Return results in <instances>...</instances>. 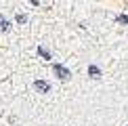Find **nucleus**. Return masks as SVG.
I'll return each mask as SVG.
<instances>
[{
	"instance_id": "nucleus-1",
	"label": "nucleus",
	"mask_w": 128,
	"mask_h": 126,
	"mask_svg": "<svg viewBox=\"0 0 128 126\" xmlns=\"http://www.w3.org/2000/svg\"><path fill=\"white\" fill-rule=\"evenodd\" d=\"M52 70H55L57 78H61V80H69V76H72V74H69V70H67V67H63V65H55Z\"/></svg>"
},
{
	"instance_id": "nucleus-2",
	"label": "nucleus",
	"mask_w": 128,
	"mask_h": 126,
	"mask_svg": "<svg viewBox=\"0 0 128 126\" xmlns=\"http://www.w3.org/2000/svg\"><path fill=\"white\" fill-rule=\"evenodd\" d=\"M34 88H36V90H40V92H48L50 90V84L44 82V80H36L34 82Z\"/></svg>"
},
{
	"instance_id": "nucleus-3",
	"label": "nucleus",
	"mask_w": 128,
	"mask_h": 126,
	"mask_svg": "<svg viewBox=\"0 0 128 126\" xmlns=\"http://www.w3.org/2000/svg\"><path fill=\"white\" fill-rule=\"evenodd\" d=\"M88 74H90L92 78H99V76H101V70H99L97 65H90V67H88Z\"/></svg>"
},
{
	"instance_id": "nucleus-4",
	"label": "nucleus",
	"mask_w": 128,
	"mask_h": 126,
	"mask_svg": "<svg viewBox=\"0 0 128 126\" xmlns=\"http://www.w3.org/2000/svg\"><path fill=\"white\" fill-rule=\"evenodd\" d=\"M8 28H10V23L2 17V15H0V30H2V32H8Z\"/></svg>"
},
{
	"instance_id": "nucleus-5",
	"label": "nucleus",
	"mask_w": 128,
	"mask_h": 126,
	"mask_svg": "<svg viewBox=\"0 0 128 126\" xmlns=\"http://www.w3.org/2000/svg\"><path fill=\"white\" fill-rule=\"evenodd\" d=\"M38 55H42V57H44V59H50V52L46 50L44 46H38Z\"/></svg>"
},
{
	"instance_id": "nucleus-6",
	"label": "nucleus",
	"mask_w": 128,
	"mask_h": 126,
	"mask_svg": "<svg viewBox=\"0 0 128 126\" xmlns=\"http://www.w3.org/2000/svg\"><path fill=\"white\" fill-rule=\"evenodd\" d=\"M116 19H118L120 23H128V17H126V15H118V17H116Z\"/></svg>"
},
{
	"instance_id": "nucleus-7",
	"label": "nucleus",
	"mask_w": 128,
	"mask_h": 126,
	"mask_svg": "<svg viewBox=\"0 0 128 126\" xmlns=\"http://www.w3.org/2000/svg\"><path fill=\"white\" fill-rule=\"evenodd\" d=\"M25 21H28L25 15H17V23H25Z\"/></svg>"
}]
</instances>
